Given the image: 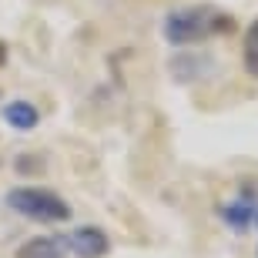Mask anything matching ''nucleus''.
<instances>
[{
  "instance_id": "nucleus-1",
  "label": "nucleus",
  "mask_w": 258,
  "mask_h": 258,
  "mask_svg": "<svg viewBox=\"0 0 258 258\" xmlns=\"http://www.w3.org/2000/svg\"><path fill=\"white\" fill-rule=\"evenodd\" d=\"M164 40L171 47H195L235 30V17L218 7H181L164 17Z\"/></svg>"
},
{
  "instance_id": "nucleus-2",
  "label": "nucleus",
  "mask_w": 258,
  "mask_h": 258,
  "mask_svg": "<svg viewBox=\"0 0 258 258\" xmlns=\"http://www.w3.org/2000/svg\"><path fill=\"white\" fill-rule=\"evenodd\" d=\"M7 205L17 215L30 221H40V225H57V221L71 218V205L60 198L57 191L50 188H40V184H20V188H10L7 191Z\"/></svg>"
},
{
  "instance_id": "nucleus-3",
  "label": "nucleus",
  "mask_w": 258,
  "mask_h": 258,
  "mask_svg": "<svg viewBox=\"0 0 258 258\" xmlns=\"http://www.w3.org/2000/svg\"><path fill=\"white\" fill-rule=\"evenodd\" d=\"M218 218L238 235L248 228H258V188L255 184H241L235 198L218 205Z\"/></svg>"
},
{
  "instance_id": "nucleus-4",
  "label": "nucleus",
  "mask_w": 258,
  "mask_h": 258,
  "mask_svg": "<svg viewBox=\"0 0 258 258\" xmlns=\"http://www.w3.org/2000/svg\"><path fill=\"white\" fill-rule=\"evenodd\" d=\"M67 248L74 251L77 258H104L111 251V241H107V235L101 228L81 225V228H74L67 235Z\"/></svg>"
},
{
  "instance_id": "nucleus-5",
  "label": "nucleus",
  "mask_w": 258,
  "mask_h": 258,
  "mask_svg": "<svg viewBox=\"0 0 258 258\" xmlns=\"http://www.w3.org/2000/svg\"><path fill=\"white\" fill-rule=\"evenodd\" d=\"M4 121H7L14 131H34L40 114H37V107L27 104V101H10V104L4 107Z\"/></svg>"
},
{
  "instance_id": "nucleus-6",
  "label": "nucleus",
  "mask_w": 258,
  "mask_h": 258,
  "mask_svg": "<svg viewBox=\"0 0 258 258\" xmlns=\"http://www.w3.org/2000/svg\"><path fill=\"white\" fill-rule=\"evenodd\" d=\"M17 258H64L57 238H47V235H34L17 248Z\"/></svg>"
},
{
  "instance_id": "nucleus-7",
  "label": "nucleus",
  "mask_w": 258,
  "mask_h": 258,
  "mask_svg": "<svg viewBox=\"0 0 258 258\" xmlns=\"http://www.w3.org/2000/svg\"><path fill=\"white\" fill-rule=\"evenodd\" d=\"M241 57H245V71H248L251 77H258V20H251V27L245 30Z\"/></svg>"
},
{
  "instance_id": "nucleus-8",
  "label": "nucleus",
  "mask_w": 258,
  "mask_h": 258,
  "mask_svg": "<svg viewBox=\"0 0 258 258\" xmlns=\"http://www.w3.org/2000/svg\"><path fill=\"white\" fill-rule=\"evenodd\" d=\"M7 64V44H4V40H0V67Z\"/></svg>"
}]
</instances>
